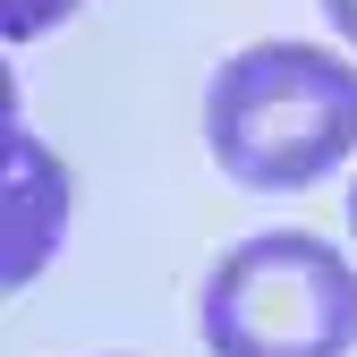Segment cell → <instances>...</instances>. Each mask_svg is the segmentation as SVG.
Wrapping results in <instances>:
<instances>
[{
    "mask_svg": "<svg viewBox=\"0 0 357 357\" xmlns=\"http://www.w3.org/2000/svg\"><path fill=\"white\" fill-rule=\"evenodd\" d=\"M77 9H85V0H0V34H9V43H34L43 26H60Z\"/></svg>",
    "mask_w": 357,
    "mask_h": 357,
    "instance_id": "277c9868",
    "label": "cell"
},
{
    "mask_svg": "<svg viewBox=\"0 0 357 357\" xmlns=\"http://www.w3.org/2000/svg\"><path fill=\"white\" fill-rule=\"evenodd\" d=\"M9 162H17V264H9V289H26L60 247V221H68V170L34 145V128H9Z\"/></svg>",
    "mask_w": 357,
    "mask_h": 357,
    "instance_id": "3957f363",
    "label": "cell"
},
{
    "mask_svg": "<svg viewBox=\"0 0 357 357\" xmlns=\"http://www.w3.org/2000/svg\"><path fill=\"white\" fill-rule=\"evenodd\" d=\"M315 9H324V17H332V34H340V43H349V52H357V0H315Z\"/></svg>",
    "mask_w": 357,
    "mask_h": 357,
    "instance_id": "5b68a950",
    "label": "cell"
},
{
    "mask_svg": "<svg viewBox=\"0 0 357 357\" xmlns=\"http://www.w3.org/2000/svg\"><path fill=\"white\" fill-rule=\"evenodd\" d=\"M196 324L213 357H349L357 273L315 230H255L204 273Z\"/></svg>",
    "mask_w": 357,
    "mask_h": 357,
    "instance_id": "7a4b0ae2",
    "label": "cell"
},
{
    "mask_svg": "<svg viewBox=\"0 0 357 357\" xmlns=\"http://www.w3.org/2000/svg\"><path fill=\"white\" fill-rule=\"evenodd\" d=\"M349 230H357V188H349Z\"/></svg>",
    "mask_w": 357,
    "mask_h": 357,
    "instance_id": "8992f818",
    "label": "cell"
},
{
    "mask_svg": "<svg viewBox=\"0 0 357 357\" xmlns=\"http://www.w3.org/2000/svg\"><path fill=\"white\" fill-rule=\"evenodd\" d=\"M204 145L247 196H298L357 153V68L324 43H247L204 85Z\"/></svg>",
    "mask_w": 357,
    "mask_h": 357,
    "instance_id": "6da1fadb",
    "label": "cell"
}]
</instances>
